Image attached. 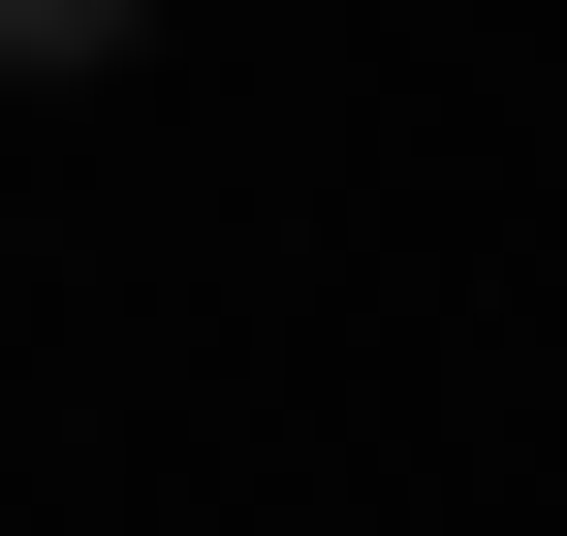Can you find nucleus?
Here are the masks:
<instances>
[{
  "label": "nucleus",
  "mask_w": 567,
  "mask_h": 536,
  "mask_svg": "<svg viewBox=\"0 0 567 536\" xmlns=\"http://www.w3.org/2000/svg\"><path fill=\"white\" fill-rule=\"evenodd\" d=\"M0 63H126V0H0Z\"/></svg>",
  "instance_id": "nucleus-1"
}]
</instances>
